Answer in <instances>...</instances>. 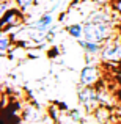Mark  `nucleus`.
Masks as SVG:
<instances>
[{
    "mask_svg": "<svg viewBox=\"0 0 121 124\" xmlns=\"http://www.w3.org/2000/svg\"><path fill=\"white\" fill-rule=\"evenodd\" d=\"M115 25L116 24H113V22L90 21V19H87L83 22V39L104 44L110 38H113Z\"/></svg>",
    "mask_w": 121,
    "mask_h": 124,
    "instance_id": "1",
    "label": "nucleus"
},
{
    "mask_svg": "<svg viewBox=\"0 0 121 124\" xmlns=\"http://www.w3.org/2000/svg\"><path fill=\"white\" fill-rule=\"evenodd\" d=\"M77 99L79 104L83 107L87 113H93L101 105V94L99 90L94 86H82L77 91Z\"/></svg>",
    "mask_w": 121,
    "mask_h": 124,
    "instance_id": "2",
    "label": "nucleus"
},
{
    "mask_svg": "<svg viewBox=\"0 0 121 124\" xmlns=\"http://www.w3.org/2000/svg\"><path fill=\"white\" fill-rule=\"evenodd\" d=\"M99 57L104 63H118V61H121V36L120 35L118 38L113 36L109 41L104 42Z\"/></svg>",
    "mask_w": 121,
    "mask_h": 124,
    "instance_id": "3",
    "label": "nucleus"
},
{
    "mask_svg": "<svg viewBox=\"0 0 121 124\" xmlns=\"http://www.w3.org/2000/svg\"><path fill=\"white\" fill-rule=\"evenodd\" d=\"M25 13L19 8H11L2 14V21H0V28H2V33H6L8 30H13L14 27H21L24 24L25 19Z\"/></svg>",
    "mask_w": 121,
    "mask_h": 124,
    "instance_id": "4",
    "label": "nucleus"
},
{
    "mask_svg": "<svg viewBox=\"0 0 121 124\" xmlns=\"http://www.w3.org/2000/svg\"><path fill=\"white\" fill-rule=\"evenodd\" d=\"M101 79V71L97 66H94V64H87V66L82 68L80 71V85L82 86H93V85H96L99 82Z\"/></svg>",
    "mask_w": 121,
    "mask_h": 124,
    "instance_id": "5",
    "label": "nucleus"
},
{
    "mask_svg": "<svg viewBox=\"0 0 121 124\" xmlns=\"http://www.w3.org/2000/svg\"><path fill=\"white\" fill-rule=\"evenodd\" d=\"M33 28H36V30L42 31V33H49V31L54 28L55 25V17H54V13L47 11L44 13L42 16H40V17L36 19V21L33 22V24H30Z\"/></svg>",
    "mask_w": 121,
    "mask_h": 124,
    "instance_id": "6",
    "label": "nucleus"
},
{
    "mask_svg": "<svg viewBox=\"0 0 121 124\" xmlns=\"http://www.w3.org/2000/svg\"><path fill=\"white\" fill-rule=\"evenodd\" d=\"M22 118L27 124H40L44 119V112L36 105H28L22 112Z\"/></svg>",
    "mask_w": 121,
    "mask_h": 124,
    "instance_id": "7",
    "label": "nucleus"
},
{
    "mask_svg": "<svg viewBox=\"0 0 121 124\" xmlns=\"http://www.w3.org/2000/svg\"><path fill=\"white\" fill-rule=\"evenodd\" d=\"M77 42H79V46L83 49L87 58L88 57H99L101 49H102V44H99V42H93V41H87V39H83V38L79 39Z\"/></svg>",
    "mask_w": 121,
    "mask_h": 124,
    "instance_id": "8",
    "label": "nucleus"
},
{
    "mask_svg": "<svg viewBox=\"0 0 121 124\" xmlns=\"http://www.w3.org/2000/svg\"><path fill=\"white\" fill-rule=\"evenodd\" d=\"M93 118H94V121L97 124H105V123H109L110 118H112V112L109 110L107 105H99L93 112Z\"/></svg>",
    "mask_w": 121,
    "mask_h": 124,
    "instance_id": "9",
    "label": "nucleus"
},
{
    "mask_svg": "<svg viewBox=\"0 0 121 124\" xmlns=\"http://www.w3.org/2000/svg\"><path fill=\"white\" fill-rule=\"evenodd\" d=\"M66 33L76 41L83 38V24H69L66 27Z\"/></svg>",
    "mask_w": 121,
    "mask_h": 124,
    "instance_id": "10",
    "label": "nucleus"
},
{
    "mask_svg": "<svg viewBox=\"0 0 121 124\" xmlns=\"http://www.w3.org/2000/svg\"><path fill=\"white\" fill-rule=\"evenodd\" d=\"M66 116L71 119V121H74V123H77V124H80V123L85 121V113H83V110H80V108H73V110H69Z\"/></svg>",
    "mask_w": 121,
    "mask_h": 124,
    "instance_id": "11",
    "label": "nucleus"
},
{
    "mask_svg": "<svg viewBox=\"0 0 121 124\" xmlns=\"http://www.w3.org/2000/svg\"><path fill=\"white\" fill-rule=\"evenodd\" d=\"M11 42H13V36H8L6 33H2V36H0V54L2 55L8 54Z\"/></svg>",
    "mask_w": 121,
    "mask_h": 124,
    "instance_id": "12",
    "label": "nucleus"
},
{
    "mask_svg": "<svg viewBox=\"0 0 121 124\" xmlns=\"http://www.w3.org/2000/svg\"><path fill=\"white\" fill-rule=\"evenodd\" d=\"M14 2H16V5H17L19 9H22L24 13H27L32 6L36 3V0H14Z\"/></svg>",
    "mask_w": 121,
    "mask_h": 124,
    "instance_id": "13",
    "label": "nucleus"
},
{
    "mask_svg": "<svg viewBox=\"0 0 121 124\" xmlns=\"http://www.w3.org/2000/svg\"><path fill=\"white\" fill-rule=\"evenodd\" d=\"M11 8H13L11 0H2V3H0V14H5V13Z\"/></svg>",
    "mask_w": 121,
    "mask_h": 124,
    "instance_id": "14",
    "label": "nucleus"
},
{
    "mask_svg": "<svg viewBox=\"0 0 121 124\" xmlns=\"http://www.w3.org/2000/svg\"><path fill=\"white\" fill-rule=\"evenodd\" d=\"M112 8L121 16V0H112Z\"/></svg>",
    "mask_w": 121,
    "mask_h": 124,
    "instance_id": "15",
    "label": "nucleus"
},
{
    "mask_svg": "<svg viewBox=\"0 0 121 124\" xmlns=\"http://www.w3.org/2000/svg\"><path fill=\"white\" fill-rule=\"evenodd\" d=\"M94 3H97L99 6H107V5H110L112 3V0H93Z\"/></svg>",
    "mask_w": 121,
    "mask_h": 124,
    "instance_id": "16",
    "label": "nucleus"
},
{
    "mask_svg": "<svg viewBox=\"0 0 121 124\" xmlns=\"http://www.w3.org/2000/svg\"><path fill=\"white\" fill-rule=\"evenodd\" d=\"M116 113H118V116H120V118H121V105L118 107V110H116Z\"/></svg>",
    "mask_w": 121,
    "mask_h": 124,
    "instance_id": "17",
    "label": "nucleus"
},
{
    "mask_svg": "<svg viewBox=\"0 0 121 124\" xmlns=\"http://www.w3.org/2000/svg\"><path fill=\"white\" fill-rule=\"evenodd\" d=\"M118 35H120V36H121V24H120V33H118Z\"/></svg>",
    "mask_w": 121,
    "mask_h": 124,
    "instance_id": "18",
    "label": "nucleus"
},
{
    "mask_svg": "<svg viewBox=\"0 0 121 124\" xmlns=\"http://www.w3.org/2000/svg\"><path fill=\"white\" fill-rule=\"evenodd\" d=\"M80 124H90V123H87V121H83V123H80Z\"/></svg>",
    "mask_w": 121,
    "mask_h": 124,
    "instance_id": "19",
    "label": "nucleus"
}]
</instances>
